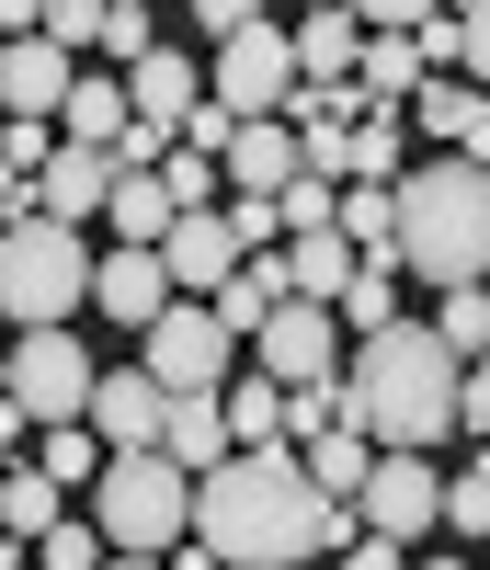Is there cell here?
<instances>
[{
    "instance_id": "12",
    "label": "cell",
    "mask_w": 490,
    "mask_h": 570,
    "mask_svg": "<svg viewBox=\"0 0 490 570\" xmlns=\"http://www.w3.org/2000/svg\"><path fill=\"white\" fill-rule=\"evenodd\" d=\"M160 274H171V297H183V308H206L217 285L239 274V240L217 228V206H206V217H171V228H160Z\"/></svg>"
},
{
    "instance_id": "22",
    "label": "cell",
    "mask_w": 490,
    "mask_h": 570,
    "mask_svg": "<svg viewBox=\"0 0 490 570\" xmlns=\"http://www.w3.org/2000/svg\"><path fill=\"white\" fill-rule=\"evenodd\" d=\"M160 456L183 468V480L228 468V422H217V400H171V411H160Z\"/></svg>"
},
{
    "instance_id": "15",
    "label": "cell",
    "mask_w": 490,
    "mask_h": 570,
    "mask_svg": "<svg viewBox=\"0 0 490 570\" xmlns=\"http://www.w3.org/2000/svg\"><path fill=\"white\" fill-rule=\"evenodd\" d=\"M400 126H411V137H433V160H479V149H490V104H479L468 80H422Z\"/></svg>"
},
{
    "instance_id": "10",
    "label": "cell",
    "mask_w": 490,
    "mask_h": 570,
    "mask_svg": "<svg viewBox=\"0 0 490 570\" xmlns=\"http://www.w3.org/2000/svg\"><path fill=\"white\" fill-rule=\"evenodd\" d=\"M433 456H376L365 468V491H354V513H365V537H388V548H411V537H433Z\"/></svg>"
},
{
    "instance_id": "28",
    "label": "cell",
    "mask_w": 490,
    "mask_h": 570,
    "mask_svg": "<svg viewBox=\"0 0 490 570\" xmlns=\"http://www.w3.org/2000/svg\"><path fill=\"white\" fill-rule=\"evenodd\" d=\"M342 320H354V343H365V331H388V320H400V274L354 263V274H342V297H331V331H342Z\"/></svg>"
},
{
    "instance_id": "32",
    "label": "cell",
    "mask_w": 490,
    "mask_h": 570,
    "mask_svg": "<svg viewBox=\"0 0 490 570\" xmlns=\"http://www.w3.org/2000/svg\"><path fill=\"white\" fill-rule=\"evenodd\" d=\"M35 570H104V537H91V513H58V525L35 537Z\"/></svg>"
},
{
    "instance_id": "1",
    "label": "cell",
    "mask_w": 490,
    "mask_h": 570,
    "mask_svg": "<svg viewBox=\"0 0 490 570\" xmlns=\"http://www.w3.org/2000/svg\"><path fill=\"white\" fill-rule=\"evenodd\" d=\"M183 537L206 548L217 570H297V559H320V548L354 537V513H331V502L297 480V456H285V445H252V456H228V468L194 480Z\"/></svg>"
},
{
    "instance_id": "3",
    "label": "cell",
    "mask_w": 490,
    "mask_h": 570,
    "mask_svg": "<svg viewBox=\"0 0 490 570\" xmlns=\"http://www.w3.org/2000/svg\"><path fill=\"white\" fill-rule=\"evenodd\" d=\"M490 263V171L479 160H411L388 183V274L479 285Z\"/></svg>"
},
{
    "instance_id": "18",
    "label": "cell",
    "mask_w": 490,
    "mask_h": 570,
    "mask_svg": "<svg viewBox=\"0 0 490 570\" xmlns=\"http://www.w3.org/2000/svg\"><path fill=\"white\" fill-rule=\"evenodd\" d=\"M217 171H228V183H239L252 206H274L285 183H297V137H285V126H239L228 149H217Z\"/></svg>"
},
{
    "instance_id": "8",
    "label": "cell",
    "mask_w": 490,
    "mask_h": 570,
    "mask_svg": "<svg viewBox=\"0 0 490 570\" xmlns=\"http://www.w3.org/2000/svg\"><path fill=\"white\" fill-rule=\"evenodd\" d=\"M0 365H12V411H23V422H80V411H91V354H80V331H23Z\"/></svg>"
},
{
    "instance_id": "6",
    "label": "cell",
    "mask_w": 490,
    "mask_h": 570,
    "mask_svg": "<svg viewBox=\"0 0 490 570\" xmlns=\"http://www.w3.org/2000/svg\"><path fill=\"white\" fill-rule=\"evenodd\" d=\"M137 343H149V365H137V376H149L160 400H217V389H228V354H239L228 331H217L206 308H183V297L137 331Z\"/></svg>"
},
{
    "instance_id": "26",
    "label": "cell",
    "mask_w": 490,
    "mask_h": 570,
    "mask_svg": "<svg viewBox=\"0 0 490 570\" xmlns=\"http://www.w3.org/2000/svg\"><path fill=\"white\" fill-rule=\"evenodd\" d=\"M104 228H126L115 252H160V228H171L160 183H149V171H115V195H104Z\"/></svg>"
},
{
    "instance_id": "39",
    "label": "cell",
    "mask_w": 490,
    "mask_h": 570,
    "mask_svg": "<svg viewBox=\"0 0 490 570\" xmlns=\"http://www.w3.org/2000/svg\"><path fill=\"white\" fill-rule=\"evenodd\" d=\"M0 400H12V365H0Z\"/></svg>"
},
{
    "instance_id": "21",
    "label": "cell",
    "mask_w": 490,
    "mask_h": 570,
    "mask_svg": "<svg viewBox=\"0 0 490 570\" xmlns=\"http://www.w3.org/2000/svg\"><path fill=\"white\" fill-rule=\"evenodd\" d=\"M400 171H411V126L400 115H354V126H342V183H376V195H388Z\"/></svg>"
},
{
    "instance_id": "17",
    "label": "cell",
    "mask_w": 490,
    "mask_h": 570,
    "mask_svg": "<svg viewBox=\"0 0 490 570\" xmlns=\"http://www.w3.org/2000/svg\"><path fill=\"white\" fill-rule=\"evenodd\" d=\"M91 308H104V320H126V331H149V320L171 308L160 252H104V263H91Z\"/></svg>"
},
{
    "instance_id": "20",
    "label": "cell",
    "mask_w": 490,
    "mask_h": 570,
    "mask_svg": "<svg viewBox=\"0 0 490 570\" xmlns=\"http://www.w3.org/2000/svg\"><path fill=\"white\" fill-rule=\"evenodd\" d=\"M354 46H365V23H354V12H308L297 35H285V58H297V80H308V91H331V80H354Z\"/></svg>"
},
{
    "instance_id": "13",
    "label": "cell",
    "mask_w": 490,
    "mask_h": 570,
    "mask_svg": "<svg viewBox=\"0 0 490 570\" xmlns=\"http://www.w3.org/2000/svg\"><path fill=\"white\" fill-rule=\"evenodd\" d=\"M115 91H126V115H137V126H160V137H171L194 104H206V69H194L183 46H149V58H126Z\"/></svg>"
},
{
    "instance_id": "11",
    "label": "cell",
    "mask_w": 490,
    "mask_h": 570,
    "mask_svg": "<svg viewBox=\"0 0 490 570\" xmlns=\"http://www.w3.org/2000/svg\"><path fill=\"white\" fill-rule=\"evenodd\" d=\"M160 411H171V400H160L149 376L126 365V376H91V411H80V434L104 445V456H160Z\"/></svg>"
},
{
    "instance_id": "34",
    "label": "cell",
    "mask_w": 490,
    "mask_h": 570,
    "mask_svg": "<svg viewBox=\"0 0 490 570\" xmlns=\"http://www.w3.org/2000/svg\"><path fill=\"white\" fill-rule=\"evenodd\" d=\"M331 422H342V389H331V376H320V389H285V434H331Z\"/></svg>"
},
{
    "instance_id": "37",
    "label": "cell",
    "mask_w": 490,
    "mask_h": 570,
    "mask_svg": "<svg viewBox=\"0 0 490 570\" xmlns=\"http://www.w3.org/2000/svg\"><path fill=\"white\" fill-rule=\"evenodd\" d=\"M104 570H160V559H104Z\"/></svg>"
},
{
    "instance_id": "35",
    "label": "cell",
    "mask_w": 490,
    "mask_h": 570,
    "mask_svg": "<svg viewBox=\"0 0 490 570\" xmlns=\"http://www.w3.org/2000/svg\"><path fill=\"white\" fill-rule=\"evenodd\" d=\"M252 23H263L252 0H194V35H217V46H228V35H252Z\"/></svg>"
},
{
    "instance_id": "23",
    "label": "cell",
    "mask_w": 490,
    "mask_h": 570,
    "mask_svg": "<svg viewBox=\"0 0 490 570\" xmlns=\"http://www.w3.org/2000/svg\"><path fill=\"white\" fill-rule=\"evenodd\" d=\"M58 513H69V491L46 480V468H23V456L0 468V537H12V548H35L46 525H58Z\"/></svg>"
},
{
    "instance_id": "38",
    "label": "cell",
    "mask_w": 490,
    "mask_h": 570,
    "mask_svg": "<svg viewBox=\"0 0 490 570\" xmlns=\"http://www.w3.org/2000/svg\"><path fill=\"white\" fill-rule=\"evenodd\" d=\"M0 570H23V548H0Z\"/></svg>"
},
{
    "instance_id": "41",
    "label": "cell",
    "mask_w": 490,
    "mask_h": 570,
    "mask_svg": "<svg viewBox=\"0 0 490 570\" xmlns=\"http://www.w3.org/2000/svg\"><path fill=\"white\" fill-rule=\"evenodd\" d=\"M0 468H12V456H0Z\"/></svg>"
},
{
    "instance_id": "29",
    "label": "cell",
    "mask_w": 490,
    "mask_h": 570,
    "mask_svg": "<svg viewBox=\"0 0 490 570\" xmlns=\"http://www.w3.org/2000/svg\"><path fill=\"white\" fill-rule=\"evenodd\" d=\"M422 331H433L457 365H479V343H490V297H479V285H445V320H422Z\"/></svg>"
},
{
    "instance_id": "40",
    "label": "cell",
    "mask_w": 490,
    "mask_h": 570,
    "mask_svg": "<svg viewBox=\"0 0 490 570\" xmlns=\"http://www.w3.org/2000/svg\"><path fill=\"white\" fill-rule=\"evenodd\" d=\"M433 570H468V559H433Z\"/></svg>"
},
{
    "instance_id": "36",
    "label": "cell",
    "mask_w": 490,
    "mask_h": 570,
    "mask_svg": "<svg viewBox=\"0 0 490 570\" xmlns=\"http://www.w3.org/2000/svg\"><path fill=\"white\" fill-rule=\"evenodd\" d=\"M342 548H354V570H400V548H388V537H342Z\"/></svg>"
},
{
    "instance_id": "4",
    "label": "cell",
    "mask_w": 490,
    "mask_h": 570,
    "mask_svg": "<svg viewBox=\"0 0 490 570\" xmlns=\"http://www.w3.org/2000/svg\"><path fill=\"white\" fill-rule=\"evenodd\" d=\"M91 297V252H80V228H46L35 195L0 217V320H23V331H69Z\"/></svg>"
},
{
    "instance_id": "33",
    "label": "cell",
    "mask_w": 490,
    "mask_h": 570,
    "mask_svg": "<svg viewBox=\"0 0 490 570\" xmlns=\"http://www.w3.org/2000/svg\"><path fill=\"white\" fill-rule=\"evenodd\" d=\"M91 46H115V58H149V46H160V12H149V0H104V35H91Z\"/></svg>"
},
{
    "instance_id": "9",
    "label": "cell",
    "mask_w": 490,
    "mask_h": 570,
    "mask_svg": "<svg viewBox=\"0 0 490 570\" xmlns=\"http://www.w3.org/2000/svg\"><path fill=\"white\" fill-rule=\"evenodd\" d=\"M252 354H263V376H274V389H320V376H342V331H331V308L285 297V308L252 331Z\"/></svg>"
},
{
    "instance_id": "19",
    "label": "cell",
    "mask_w": 490,
    "mask_h": 570,
    "mask_svg": "<svg viewBox=\"0 0 490 570\" xmlns=\"http://www.w3.org/2000/svg\"><path fill=\"white\" fill-rule=\"evenodd\" d=\"M365 468H376V445L354 434V422H331V434H308V456H297V480L331 502V513H354V491H365Z\"/></svg>"
},
{
    "instance_id": "2",
    "label": "cell",
    "mask_w": 490,
    "mask_h": 570,
    "mask_svg": "<svg viewBox=\"0 0 490 570\" xmlns=\"http://www.w3.org/2000/svg\"><path fill=\"white\" fill-rule=\"evenodd\" d=\"M331 389H342V422L376 456H433L445 445V411H457V354L422 320H388V331L354 343V376H331Z\"/></svg>"
},
{
    "instance_id": "5",
    "label": "cell",
    "mask_w": 490,
    "mask_h": 570,
    "mask_svg": "<svg viewBox=\"0 0 490 570\" xmlns=\"http://www.w3.org/2000/svg\"><path fill=\"white\" fill-rule=\"evenodd\" d=\"M183 513H194V480L171 456H104V480H91V537H104V559H171Z\"/></svg>"
},
{
    "instance_id": "7",
    "label": "cell",
    "mask_w": 490,
    "mask_h": 570,
    "mask_svg": "<svg viewBox=\"0 0 490 570\" xmlns=\"http://www.w3.org/2000/svg\"><path fill=\"white\" fill-rule=\"evenodd\" d=\"M285 91H297L285 23H252V35H228V46H217V69H206V104H217L228 126H274V115H285Z\"/></svg>"
},
{
    "instance_id": "25",
    "label": "cell",
    "mask_w": 490,
    "mask_h": 570,
    "mask_svg": "<svg viewBox=\"0 0 490 570\" xmlns=\"http://www.w3.org/2000/svg\"><path fill=\"white\" fill-rule=\"evenodd\" d=\"M217 422H228V456H252L285 434V389L274 376H239V389H217Z\"/></svg>"
},
{
    "instance_id": "14",
    "label": "cell",
    "mask_w": 490,
    "mask_h": 570,
    "mask_svg": "<svg viewBox=\"0 0 490 570\" xmlns=\"http://www.w3.org/2000/svg\"><path fill=\"white\" fill-rule=\"evenodd\" d=\"M23 195H35V217H46V228H80V217H104L115 160H104V149H46V171L23 183Z\"/></svg>"
},
{
    "instance_id": "16",
    "label": "cell",
    "mask_w": 490,
    "mask_h": 570,
    "mask_svg": "<svg viewBox=\"0 0 490 570\" xmlns=\"http://www.w3.org/2000/svg\"><path fill=\"white\" fill-rule=\"evenodd\" d=\"M69 80H80V69L58 58V46H35V35L0 46V115H12V126H46V115L69 104Z\"/></svg>"
},
{
    "instance_id": "31",
    "label": "cell",
    "mask_w": 490,
    "mask_h": 570,
    "mask_svg": "<svg viewBox=\"0 0 490 570\" xmlns=\"http://www.w3.org/2000/svg\"><path fill=\"white\" fill-rule=\"evenodd\" d=\"M91 35H104V0H46V12H35V46H58V58L80 69V46Z\"/></svg>"
},
{
    "instance_id": "27",
    "label": "cell",
    "mask_w": 490,
    "mask_h": 570,
    "mask_svg": "<svg viewBox=\"0 0 490 570\" xmlns=\"http://www.w3.org/2000/svg\"><path fill=\"white\" fill-rule=\"evenodd\" d=\"M23 468H46V480H58V491H91V480H104V445H91L80 422H46Z\"/></svg>"
},
{
    "instance_id": "24",
    "label": "cell",
    "mask_w": 490,
    "mask_h": 570,
    "mask_svg": "<svg viewBox=\"0 0 490 570\" xmlns=\"http://www.w3.org/2000/svg\"><path fill=\"white\" fill-rule=\"evenodd\" d=\"M126 137V91L115 80H69V104H58V149H115Z\"/></svg>"
},
{
    "instance_id": "30",
    "label": "cell",
    "mask_w": 490,
    "mask_h": 570,
    "mask_svg": "<svg viewBox=\"0 0 490 570\" xmlns=\"http://www.w3.org/2000/svg\"><path fill=\"white\" fill-rule=\"evenodd\" d=\"M433 525L445 537H490V468H457V480L433 491Z\"/></svg>"
}]
</instances>
